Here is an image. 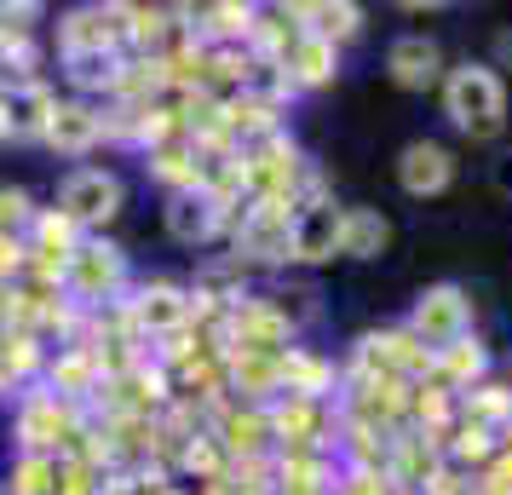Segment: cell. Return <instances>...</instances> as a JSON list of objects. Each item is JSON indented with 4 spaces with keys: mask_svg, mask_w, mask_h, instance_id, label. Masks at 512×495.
Wrapping results in <instances>:
<instances>
[{
    "mask_svg": "<svg viewBox=\"0 0 512 495\" xmlns=\"http://www.w3.org/2000/svg\"><path fill=\"white\" fill-rule=\"evenodd\" d=\"M443 116L455 121L472 139H495L507 127V81L495 75V64H455L443 75Z\"/></svg>",
    "mask_w": 512,
    "mask_h": 495,
    "instance_id": "6da1fadb",
    "label": "cell"
},
{
    "mask_svg": "<svg viewBox=\"0 0 512 495\" xmlns=\"http://www.w3.org/2000/svg\"><path fill=\"white\" fill-rule=\"evenodd\" d=\"M121 208H127V185H121V173H110V167H75L70 179L58 185V213L81 236L104 231Z\"/></svg>",
    "mask_w": 512,
    "mask_h": 495,
    "instance_id": "7a4b0ae2",
    "label": "cell"
},
{
    "mask_svg": "<svg viewBox=\"0 0 512 495\" xmlns=\"http://www.w3.org/2000/svg\"><path fill=\"white\" fill-rule=\"evenodd\" d=\"M58 283L70 288L81 306H104V300H116L121 288H127V254H121L116 242L81 236L70 248V260H64V277Z\"/></svg>",
    "mask_w": 512,
    "mask_h": 495,
    "instance_id": "3957f363",
    "label": "cell"
},
{
    "mask_svg": "<svg viewBox=\"0 0 512 495\" xmlns=\"http://www.w3.org/2000/svg\"><path fill=\"white\" fill-rule=\"evenodd\" d=\"M466 334H472V300H466V288L461 283L420 288L415 311H409V340L443 352V346H455V340H466Z\"/></svg>",
    "mask_w": 512,
    "mask_h": 495,
    "instance_id": "277c9868",
    "label": "cell"
},
{
    "mask_svg": "<svg viewBox=\"0 0 512 495\" xmlns=\"http://www.w3.org/2000/svg\"><path fill=\"white\" fill-rule=\"evenodd\" d=\"M127 6H75L64 12V24H58V58H75V52H121L127 41Z\"/></svg>",
    "mask_w": 512,
    "mask_h": 495,
    "instance_id": "5b68a950",
    "label": "cell"
},
{
    "mask_svg": "<svg viewBox=\"0 0 512 495\" xmlns=\"http://www.w3.org/2000/svg\"><path fill=\"white\" fill-rule=\"evenodd\" d=\"M225 225V190L213 185H190V190H173L167 196V236L185 242V248H202L213 242Z\"/></svg>",
    "mask_w": 512,
    "mask_h": 495,
    "instance_id": "8992f818",
    "label": "cell"
},
{
    "mask_svg": "<svg viewBox=\"0 0 512 495\" xmlns=\"http://www.w3.org/2000/svg\"><path fill=\"white\" fill-rule=\"evenodd\" d=\"M196 317V294L179 283H139L127 300V323L133 334H179Z\"/></svg>",
    "mask_w": 512,
    "mask_h": 495,
    "instance_id": "52a82bcc",
    "label": "cell"
},
{
    "mask_svg": "<svg viewBox=\"0 0 512 495\" xmlns=\"http://www.w3.org/2000/svg\"><path fill=\"white\" fill-rule=\"evenodd\" d=\"M340 219L346 208L334 202H305V208L288 213V260H305V265H323L340 254Z\"/></svg>",
    "mask_w": 512,
    "mask_h": 495,
    "instance_id": "ba28073f",
    "label": "cell"
},
{
    "mask_svg": "<svg viewBox=\"0 0 512 495\" xmlns=\"http://www.w3.org/2000/svg\"><path fill=\"white\" fill-rule=\"evenodd\" d=\"M397 185H403V196H415V202L443 196V190L455 185V156H449L438 139L403 144V156H397Z\"/></svg>",
    "mask_w": 512,
    "mask_h": 495,
    "instance_id": "9c48e42d",
    "label": "cell"
},
{
    "mask_svg": "<svg viewBox=\"0 0 512 495\" xmlns=\"http://www.w3.org/2000/svg\"><path fill=\"white\" fill-rule=\"evenodd\" d=\"M386 75H392L403 93H426L443 81V47L432 35H397L386 47Z\"/></svg>",
    "mask_w": 512,
    "mask_h": 495,
    "instance_id": "30bf717a",
    "label": "cell"
},
{
    "mask_svg": "<svg viewBox=\"0 0 512 495\" xmlns=\"http://www.w3.org/2000/svg\"><path fill=\"white\" fill-rule=\"evenodd\" d=\"M0 110H6V139H47L58 93L47 81H12V87H0Z\"/></svg>",
    "mask_w": 512,
    "mask_h": 495,
    "instance_id": "8fae6325",
    "label": "cell"
},
{
    "mask_svg": "<svg viewBox=\"0 0 512 495\" xmlns=\"http://www.w3.org/2000/svg\"><path fill=\"white\" fill-rule=\"evenodd\" d=\"M104 139V116H98L87 98H58V110L47 121V144L58 156H87Z\"/></svg>",
    "mask_w": 512,
    "mask_h": 495,
    "instance_id": "7c38bea8",
    "label": "cell"
},
{
    "mask_svg": "<svg viewBox=\"0 0 512 495\" xmlns=\"http://www.w3.org/2000/svg\"><path fill=\"white\" fill-rule=\"evenodd\" d=\"M70 432V409L58 403V392H35V398L18 409V438H24V455H58Z\"/></svg>",
    "mask_w": 512,
    "mask_h": 495,
    "instance_id": "4fadbf2b",
    "label": "cell"
},
{
    "mask_svg": "<svg viewBox=\"0 0 512 495\" xmlns=\"http://www.w3.org/2000/svg\"><path fill=\"white\" fill-rule=\"evenodd\" d=\"M236 254L248 260H288V213L277 202H259L242 213V231H236Z\"/></svg>",
    "mask_w": 512,
    "mask_h": 495,
    "instance_id": "5bb4252c",
    "label": "cell"
},
{
    "mask_svg": "<svg viewBox=\"0 0 512 495\" xmlns=\"http://www.w3.org/2000/svg\"><path fill=\"white\" fill-rule=\"evenodd\" d=\"M334 70H340V47H328L317 35H305V29L282 52V81L288 87H323V81H334Z\"/></svg>",
    "mask_w": 512,
    "mask_h": 495,
    "instance_id": "9a60e30c",
    "label": "cell"
},
{
    "mask_svg": "<svg viewBox=\"0 0 512 495\" xmlns=\"http://www.w3.org/2000/svg\"><path fill=\"white\" fill-rule=\"evenodd\" d=\"M386 242H392V225H386L380 213L346 208V219H340V254H351V260H380Z\"/></svg>",
    "mask_w": 512,
    "mask_h": 495,
    "instance_id": "2e32d148",
    "label": "cell"
},
{
    "mask_svg": "<svg viewBox=\"0 0 512 495\" xmlns=\"http://www.w3.org/2000/svg\"><path fill=\"white\" fill-rule=\"evenodd\" d=\"M6 490L12 495H70L75 484H64V461L58 455H24Z\"/></svg>",
    "mask_w": 512,
    "mask_h": 495,
    "instance_id": "e0dca14e",
    "label": "cell"
},
{
    "mask_svg": "<svg viewBox=\"0 0 512 495\" xmlns=\"http://www.w3.org/2000/svg\"><path fill=\"white\" fill-rule=\"evenodd\" d=\"M300 18H305L300 24L305 35H317V41H328V47H340V41H351V35L363 29V12L346 6V0H340V6H305Z\"/></svg>",
    "mask_w": 512,
    "mask_h": 495,
    "instance_id": "ac0fdd59",
    "label": "cell"
},
{
    "mask_svg": "<svg viewBox=\"0 0 512 495\" xmlns=\"http://www.w3.org/2000/svg\"><path fill=\"white\" fill-rule=\"evenodd\" d=\"M432 369H438L449 386H472V380L484 375V346L466 334V340H455V346H443V352H432Z\"/></svg>",
    "mask_w": 512,
    "mask_h": 495,
    "instance_id": "d6986e66",
    "label": "cell"
},
{
    "mask_svg": "<svg viewBox=\"0 0 512 495\" xmlns=\"http://www.w3.org/2000/svg\"><path fill=\"white\" fill-rule=\"evenodd\" d=\"M75 87H121V52H75L64 58Z\"/></svg>",
    "mask_w": 512,
    "mask_h": 495,
    "instance_id": "ffe728a7",
    "label": "cell"
},
{
    "mask_svg": "<svg viewBox=\"0 0 512 495\" xmlns=\"http://www.w3.org/2000/svg\"><path fill=\"white\" fill-rule=\"evenodd\" d=\"M35 225V202H29V190L18 185H6L0 190V236H18Z\"/></svg>",
    "mask_w": 512,
    "mask_h": 495,
    "instance_id": "44dd1931",
    "label": "cell"
},
{
    "mask_svg": "<svg viewBox=\"0 0 512 495\" xmlns=\"http://www.w3.org/2000/svg\"><path fill=\"white\" fill-rule=\"evenodd\" d=\"M466 415H472V426L478 421H512V398L501 392V386H478L472 403H466Z\"/></svg>",
    "mask_w": 512,
    "mask_h": 495,
    "instance_id": "7402d4cb",
    "label": "cell"
},
{
    "mask_svg": "<svg viewBox=\"0 0 512 495\" xmlns=\"http://www.w3.org/2000/svg\"><path fill=\"white\" fill-rule=\"evenodd\" d=\"M489 185H495V196H507V202H512V144L489 162Z\"/></svg>",
    "mask_w": 512,
    "mask_h": 495,
    "instance_id": "603a6c76",
    "label": "cell"
},
{
    "mask_svg": "<svg viewBox=\"0 0 512 495\" xmlns=\"http://www.w3.org/2000/svg\"><path fill=\"white\" fill-rule=\"evenodd\" d=\"M495 58H501V64H512V29L501 35V41H495Z\"/></svg>",
    "mask_w": 512,
    "mask_h": 495,
    "instance_id": "cb8c5ba5",
    "label": "cell"
},
{
    "mask_svg": "<svg viewBox=\"0 0 512 495\" xmlns=\"http://www.w3.org/2000/svg\"><path fill=\"white\" fill-rule=\"evenodd\" d=\"M346 495H380V490H374V478H357V484H346Z\"/></svg>",
    "mask_w": 512,
    "mask_h": 495,
    "instance_id": "d4e9b609",
    "label": "cell"
},
{
    "mask_svg": "<svg viewBox=\"0 0 512 495\" xmlns=\"http://www.w3.org/2000/svg\"><path fill=\"white\" fill-rule=\"evenodd\" d=\"M0 139H6V110H0Z\"/></svg>",
    "mask_w": 512,
    "mask_h": 495,
    "instance_id": "484cf974",
    "label": "cell"
},
{
    "mask_svg": "<svg viewBox=\"0 0 512 495\" xmlns=\"http://www.w3.org/2000/svg\"><path fill=\"white\" fill-rule=\"evenodd\" d=\"M507 455H512V421H507Z\"/></svg>",
    "mask_w": 512,
    "mask_h": 495,
    "instance_id": "4316f807",
    "label": "cell"
},
{
    "mask_svg": "<svg viewBox=\"0 0 512 495\" xmlns=\"http://www.w3.org/2000/svg\"><path fill=\"white\" fill-rule=\"evenodd\" d=\"M70 495H87V490H81V484H75V490H70Z\"/></svg>",
    "mask_w": 512,
    "mask_h": 495,
    "instance_id": "83f0119b",
    "label": "cell"
}]
</instances>
